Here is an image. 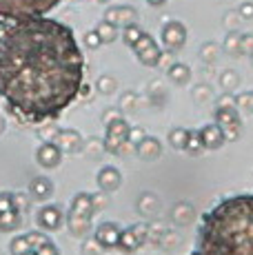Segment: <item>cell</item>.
<instances>
[{
	"mask_svg": "<svg viewBox=\"0 0 253 255\" xmlns=\"http://www.w3.org/2000/svg\"><path fill=\"white\" fill-rule=\"evenodd\" d=\"M85 56L69 24L47 16L0 18V98L22 125L56 122L78 100Z\"/></svg>",
	"mask_w": 253,
	"mask_h": 255,
	"instance_id": "obj_1",
	"label": "cell"
},
{
	"mask_svg": "<svg viewBox=\"0 0 253 255\" xmlns=\"http://www.w3.org/2000/svg\"><path fill=\"white\" fill-rule=\"evenodd\" d=\"M193 255H253V193L225 198L202 215Z\"/></svg>",
	"mask_w": 253,
	"mask_h": 255,
	"instance_id": "obj_2",
	"label": "cell"
},
{
	"mask_svg": "<svg viewBox=\"0 0 253 255\" xmlns=\"http://www.w3.org/2000/svg\"><path fill=\"white\" fill-rule=\"evenodd\" d=\"M58 4L60 0H0V18L2 20H25V18L47 16Z\"/></svg>",
	"mask_w": 253,
	"mask_h": 255,
	"instance_id": "obj_3",
	"label": "cell"
},
{
	"mask_svg": "<svg viewBox=\"0 0 253 255\" xmlns=\"http://www.w3.org/2000/svg\"><path fill=\"white\" fill-rule=\"evenodd\" d=\"M216 125L222 129L227 142L238 140L240 138V133H242L240 114H238L236 107H218L216 109Z\"/></svg>",
	"mask_w": 253,
	"mask_h": 255,
	"instance_id": "obj_4",
	"label": "cell"
},
{
	"mask_svg": "<svg viewBox=\"0 0 253 255\" xmlns=\"http://www.w3.org/2000/svg\"><path fill=\"white\" fill-rule=\"evenodd\" d=\"M133 53H135V58H138L140 62H142L144 67H158V62H160V56H162V51H160V47H158V42H155V38H151L147 31L140 36V40L135 42L133 47Z\"/></svg>",
	"mask_w": 253,
	"mask_h": 255,
	"instance_id": "obj_5",
	"label": "cell"
},
{
	"mask_svg": "<svg viewBox=\"0 0 253 255\" xmlns=\"http://www.w3.org/2000/svg\"><path fill=\"white\" fill-rule=\"evenodd\" d=\"M126 135H129V125H126L125 118H116L107 125V133H105V151L109 153H118V149L126 142Z\"/></svg>",
	"mask_w": 253,
	"mask_h": 255,
	"instance_id": "obj_6",
	"label": "cell"
},
{
	"mask_svg": "<svg viewBox=\"0 0 253 255\" xmlns=\"http://www.w3.org/2000/svg\"><path fill=\"white\" fill-rule=\"evenodd\" d=\"M187 42V27L178 20H171L162 27V47L164 51H180Z\"/></svg>",
	"mask_w": 253,
	"mask_h": 255,
	"instance_id": "obj_7",
	"label": "cell"
},
{
	"mask_svg": "<svg viewBox=\"0 0 253 255\" xmlns=\"http://www.w3.org/2000/svg\"><path fill=\"white\" fill-rule=\"evenodd\" d=\"M105 20L111 22L114 27H129V24L138 22V9L129 7V4H118V7H109L105 11Z\"/></svg>",
	"mask_w": 253,
	"mask_h": 255,
	"instance_id": "obj_8",
	"label": "cell"
},
{
	"mask_svg": "<svg viewBox=\"0 0 253 255\" xmlns=\"http://www.w3.org/2000/svg\"><path fill=\"white\" fill-rule=\"evenodd\" d=\"M62 220H65L62 218V211H60V207H56V204H45V207H40L38 213H36L38 227H40L45 233L58 231L60 224H62Z\"/></svg>",
	"mask_w": 253,
	"mask_h": 255,
	"instance_id": "obj_9",
	"label": "cell"
},
{
	"mask_svg": "<svg viewBox=\"0 0 253 255\" xmlns=\"http://www.w3.org/2000/svg\"><path fill=\"white\" fill-rule=\"evenodd\" d=\"M120 233H123V229H120L116 222H102V224H98V229H96L94 238L105 251H109V249L118 247Z\"/></svg>",
	"mask_w": 253,
	"mask_h": 255,
	"instance_id": "obj_10",
	"label": "cell"
},
{
	"mask_svg": "<svg viewBox=\"0 0 253 255\" xmlns=\"http://www.w3.org/2000/svg\"><path fill=\"white\" fill-rule=\"evenodd\" d=\"M82 135L78 133L76 129H60L58 135L53 138V144L62 151V153H76V151L82 149Z\"/></svg>",
	"mask_w": 253,
	"mask_h": 255,
	"instance_id": "obj_11",
	"label": "cell"
},
{
	"mask_svg": "<svg viewBox=\"0 0 253 255\" xmlns=\"http://www.w3.org/2000/svg\"><path fill=\"white\" fill-rule=\"evenodd\" d=\"M36 160L42 169H56L62 162V151L53 142H42L36 151Z\"/></svg>",
	"mask_w": 253,
	"mask_h": 255,
	"instance_id": "obj_12",
	"label": "cell"
},
{
	"mask_svg": "<svg viewBox=\"0 0 253 255\" xmlns=\"http://www.w3.org/2000/svg\"><path fill=\"white\" fill-rule=\"evenodd\" d=\"M200 131V140H202V149H209V151H216V149H220L222 144L227 142L225 138V133H222V129L216 125V122H211V125H207V127H202V129H198Z\"/></svg>",
	"mask_w": 253,
	"mask_h": 255,
	"instance_id": "obj_13",
	"label": "cell"
},
{
	"mask_svg": "<svg viewBox=\"0 0 253 255\" xmlns=\"http://www.w3.org/2000/svg\"><path fill=\"white\" fill-rule=\"evenodd\" d=\"M65 222H67L69 233L76 235V238H85V235H89V231H91V218L89 215L76 213V211H71V209H69V213L65 215Z\"/></svg>",
	"mask_w": 253,
	"mask_h": 255,
	"instance_id": "obj_14",
	"label": "cell"
},
{
	"mask_svg": "<svg viewBox=\"0 0 253 255\" xmlns=\"http://www.w3.org/2000/svg\"><path fill=\"white\" fill-rule=\"evenodd\" d=\"M96 182H98L100 191L111 193V191H116L120 184H123V173H120L116 166H102L98 171V175H96Z\"/></svg>",
	"mask_w": 253,
	"mask_h": 255,
	"instance_id": "obj_15",
	"label": "cell"
},
{
	"mask_svg": "<svg viewBox=\"0 0 253 255\" xmlns=\"http://www.w3.org/2000/svg\"><path fill=\"white\" fill-rule=\"evenodd\" d=\"M135 153L142 160H158L160 153H162V144H160V140L153 138V135H144V138L135 144Z\"/></svg>",
	"mask_w": 253,
	"mask_h": 255,
	"instance_id": "obj_16",
	"label": "cell"
},
{
	"mask_svg": "<svg viewBox=\"0 0 253 255\" xmlns=\"http://www.w3.org/2000/svg\"><path fill=\"white\" fill-rule=\"evenodd\" d=\"M29 193H31V198L38 200V202H47V200H51V195H53L51 180L45 178V175H40V178H33L31 184H29Z\"/></svg>",
	"mask_w": 253,
	"mask_h": 255,
	"instance_id": "obj_17",
	"label": "cell"
},
{
	"mask_svg": "<svg viewBox=\"0 0 253 255\" xmlns=\"http://www.w3.org/2000/svg\"><path fill=\"white\" fill-rule=\"evenodd\" d=\"M193 218H196V211H193L191 204H187V202L173 204V209H171V220L178 224V227H187V224H191Z\"/></svg>",
	"mask_w": 253,
	"mask_h": 255,
	"instance_id": "obj_18",
	"label": "cell"
},
{
	"mask_svg": "<svg viewBox=\"0 0 253 255\" xmlns=\"http://www.w3.org/2000/svg\"><path fill=\"white\" fill-rule=\"evenodd\" d=\"M20 220H22V215H20V211H18L16 207H11L7 211H0V231L2 233L16 231V229L20 227Z\"/></svg>",
	"mask_w": 253,
	"mask_h": 255,
	"instance_id": "obj_19",
	"label": "cell"
},
{
	"mask_svg": "<svg viewBox=\"0 0 253 255\" xmlns=\"http://www.w3.org/2000/svg\"><path fill=\"white\" fill-rule=\"evenodd\" d=\"M142 240L138 238V235H135V231L133 229H123V233H120V242H118V249L123 253H135L138 251L140 247H142Z\"/></svg>",
	"mask_w": 253,
	"mask_h": 255,
	"instance_id": "obj_20",
	"label": "cell"
},
{
	"mask_svg": "<svg viewBox=\"0 0 253 255\" xmlns=\"http://www.w3.org/2000/svg\"><path fill=\"white\" fill-rule=\"evenodd\" d=\"M138 211L144 215V218H155L160 211V200L147 191V193H142L138 198Z\"/></svg>",
	"mask_w": 253,
	"mask_h": 255,
	"instance_id": "obj_21",
	"label": "cell"
},
{
	"mask_svg": "<svg viewBox=\"0 0 253 255\" xmlns=\"http://www.w3.org/2000/svg\"><path fill=\"white\" fill-rule=\"evenodd\" d=\"M167 76H169V80H171L173 85L182 87V85H187V82L191 80V69H189L187 65H182V62H173V65L167 69Z\"/></svg>",
	"mask_w": 253,
	"mask_h": 255,
	"instance_id": "obj_22",
	"label": "cell"
},
{
	"mask_svg": "<svg viewBox=\"0 0 253 255\" xmlns=\"http://www.w3.org/2000/svg\"><path fill=\"white\" fill-rule=\"evenodd\" d=\"M71 211H76V213H82V215H94V209H91V193H85V191H80V193L74 195V200H71Z\"/></svg>",
	"mask_w": 253,
	"mask_h": 255,
	"instance_id": "obj_23",
	"label": "cell"
},
{
	"mask_svg": "<svg viewBox=\"0 0 253 255\" xmlns=\"http://www.w3.org/2000/svg\"><path fill=\"white\" fill-rule=\"evenodd\" d=\"M96 33L100 36L102 45H109V42H114L116 38H118V27H114L111 22L102 20V22L98 24V27H96Z\"/></svg>",
	"mask_w": 253,
	"mask_h": 255,
	"instance_id": "obj_24",
	"label": "cell"
},
{
	"mask_svg": "<svg viewBox=\"0 0 253 255\" xmlns=\"http://www.w3.org/2000/svg\"><path fill=\"white\" fill-rule=\"evenodd\" d=\"M187 135H189V129H182V127H176V129L169 131V144L178 151H184L187 149Z\"/></svg>",
	"mask_w": 253,
	"mask_h": 255,
	"instance_id": "obj_25",
	"label": "cell"
},
{
	"mask_svg": "<svg viewBox=\"0 0 253 255\" xmlns=\"http://www.w3.org/2000/svg\"><path fill=\"white\" fill-rule=\"evenodd\" d=\"M142 33H144V29L140 27L138 22H133V24H129V27H125L120 36H123V40H125L126 47H133L135 42L140 40V36H142Z\"/></svg>",
	"mask_w": 253,
	"mask_h": 255,
	"instance_id": "obj_26",
	"label": "cell"
},
{
	"mask_svg": "<svg viewBox=\"0 0 253 255\" xmlns=\"http://www.w3.org/2000/svg\"><path fill=\"white\" fill-rule=\"evenodd\" d=\"M29 251H31V244H29L27 235H16L11 240V244H9V253L11 255H25Z\"/></svg>",
	"mask_w": 253,
	"mask_h": 255,
	"instance_id": "obj_27",
	"label": "cell"
},
{
	"mask_svg": "<svg viewBox=\"0 0 253 255\" xmlns=\"http://www.w3.org/2000/svg\"><path fill=\"white\" fill-rule=\"evenodd\" d=\"M240 38H242V33H238V31H229V33H227V38H225V42H222L225 51H227V53H231V56H238V53H240Z\"/></svg>",
	"mask_w": 253,
	"mask_h": 255,
	"instance_id": "obj_28",
	"label": "cell"
},
{
	"mask_svg": "<svg viewBox=\"0 0 253 255\" xmlns=\"http://www.w3.org/2000/svg\"><path fill=\"white\" fill-rule=\"evenodd\" d=\"M96 87H98V91L100 93H105V96H109V93H114L116 89H118V80H116L114 76H100L98 78V82H96Z\"/></svg>",
	"mask_w": 253,
	"mask_h": 255,
	"instance_id": "obj_29",
	"label": "cell"
},
{
	"mask_svg": "<svg viewBox=\"0 0 253 255\" xmlns=\"http://www.w3.org/2000/svg\"><path fill=\"white\" fill-rule=\"evenodd\" d=\"M160 247H164L167 251H176V249L180 247V235L173 233V231H164L162 235H160Z\"/></svg>",
	"mask_w": 253,
	"mask_h": 255,
	"instance_id": "obj_30",
	"label": "cell"
},
{
	"mask_svg": "<svg viewBox=\"0 0 253 255\" xmlns=\"http://www.w3.org/2000/svg\"><path fill=\"white\" fill-rule=\"evenodd\" d=\"M220 85L225 87L227 91H231V89H236V87L240 85V78H238L236 71L227 69V71H222V76H220Z\"/></svg>",
	"mask_w": 253,
	"mask_h": 255,
	"instance_id": "obj_31",
	"label": "cell"
},
{
	"mask_svg": "<svg viewBox=\"0 0 253 255\" xmlns=\"http://www.w3.org/2000/svg\"><path fill=\"white\" fill-rule=\"evenodd\" d=\"M58 131H60V127H58L56 122H45V127L38 129V135H40L45 142H53V138L58 135Z\"/></svg>",
	"mask_w": 253,
	"mask_h": 255,
	"instance_id": "obj_32",
	"label": "cell"
},
{
	"mask_svg": "<svg viewBox=\"0 0 253 255\" xmlns=\"http://www.w3.org/2000/svg\"><path fill=\"white\" fill-rule=\"evenodd\" d=\"M184 151H191V153H198V151H202L200 131H189V135H187V149H184Z\"/></svg>",
	"mask_w": 253,
	"mask_h": 255,
	"instance_id": "obj_33",
	"label": "cell"
},
{
	"mask_svg": "<svg viewBox=\"0 0 253 255\" xmlns=\"http://www.w3.org/2000/svg\"><path fill=\"white\" fill-rule=\"evenodd\" d=\"M82 146H85V151H87V155H89V158H98L100 151H105V144L98 142L96 138H89L87 142H82Z\"/></svg>",
	"mask_w": 253,
	"mask_h": 255,
	"instance_id": "obj_34",
	"label": "cell"
},
{
	"mask_svg": "<svg viewBox=\"0 0 253 255\" xmlns=\"http://www.w3.org/2000/svg\"><path fill=\"white\" fill-rule=\"evenodd\" d=\"M107 204H109V198H107V191H102V193H91V209H94V213L96 211H105L107 209Z\"/></svg>",
	"mask_w": 253,
	"mask_h": 255,
	"instance_id": "obj_35",
	"label": "cell"
},
{
	"mask_svg": "<svg viewBox=\"0 0 253 255\" xmlns=\"http://www.w3.org/2000/svg\"><path fill=\"white\" fill-rule=\"evenodd\" d=\"M27 240H29V244H31V251H36L38 247H42L45 242H49V238H47L45 231H31V233H27Z\"/></svg>",
	"mask_w": 253,
	"mask_h": 255,
	"instance_id": "obj_36",
	"label": "cell"
},
{
	"mask_svg": "<svg viewBox=\"0 0 253 255\" xmlns=\"http://www.w3.org/2000/svg\"><path fill=\"white\" fill-rule=\"evenodd\" d=\"M135 100H138V98H135V93H125L123 96V100H120V111H133L135 109Z\"/></svg>",
	"mask_w": 253,
	"mask_h": 255,
	"instance_id": "obj_37",
	"label": "cell"
},
{
	"mask_svg": "<svg viewBox=\"0 0 253 255\" xmlns=\"http://www.w3.org/2000/svg\"><path fill=\"white\" fill-rule=\"evenodd\" d=\"M240 53H247V56H251V53H253V33H242V38H240Z\"/></svg>",
	"mask_w": 253,
	"mask_h": 255,
	"instance_id": "obj_38",
	"label": "cell"
},
{
	"mask_svg": "<svg viewBox=\"0 0 253 255\" xmlns=\"http://www.w3.org/2000/svg\"><path fill=\"white\" fill-rule=\"evenodd\" d=\"M82 40H85V45L89 47V49H98V47L102 45V40H100L98 33H96V29H94V31H87Z\"/></svg>",
	"mask_w": 253,
	"mask_h": 255,
	"instance_id": "obj_39",
	"label": "cell"
},
{
	"mask_svg": "<svg viewBox=\"0 0 253 255\" xmlns=\"http://www.w3.org/2000/svg\"><path fill=\"white\" fill-rule=\"evenodd\" d=\"M36 255H60V251H58V247L49 240V242H45L42 247L36 249Z\"/></svg>",
	"mask_w": 253,
	"mask_h": 255,
	"instance_id": "obj_40",
	"label": "cell"
},
{
	"mask_svg": "<svg viewBox=\"0 0 253 255\" xmlns=\"http://www.w3.org/2000/svg\"><path fill=\"white\" fill-rule=\"evenodd\" d=\"M144 135H147V133H144L140 127H129V135H126V140H129L131 144H138V142L142 140Z\"/></svg>",
	"mask_w": 253,
	"mask_h": 255,
	"instance_id": "obj_41",
	"label": "cell"
},
{
	"mask_svg": "<svg viewBox=\"0 0 253 255\" xmlns=\"http://www.w3.org/2000/svg\"><path fill=\"white\" fill-rule=\"evenodd\" d=\"M216 49H218V45H213V42H209V45H204L202 47V60H207V62H213L216 60Z\"/></svg>",
	"mask_w": 253,
	"mask_h": 255,
	"instance_id": "obj_42",
	"label": "cell"
},
{
	"mask_svg": "<svg viewBox=\"0 0 253 255\" xmlns=\"http://www.w3.org/2000/svg\"><path fill=\"white\" fill-rule=\"evenodd\" d=\"M11 207H16V204H13V193L2 191V193H0V211H7Z\"/></svg>",
	"mask_w": 253,
	"mask_h": 255,
	"instance_id": "obj_43",
	"label": "cell"
},
{
	"mask_svg": "<svg viewBox=\"0 0 253 255\" xmlns=\"http://www.w3.org/2000/svg\"><path fill=\"white\" fill-rule=\"evenodd\" d=\"M238 16L251 20V18H253V2H242L240 9H238Z\"/></svg>",
	"mask_w": 253,
	"mask_h": 255,
	"instance_id": "obj_44",
	"label": "cell"
},
{
	"mask_svg": "<svg viewBox=\"0 0 253 255\" xmlns=\"http://www.w3.org/2000/svg\"><path fill=\"white\" fill-rule=\"evenodd\" d=\"M100 249H102V247H100L98 242H96V238H94L91 242H87L85 247H82V251H85V255H98Z\"/></svg>",
	"mask_w": 253,
	"mask_h": 255,
	"instance_id": "obj_45",
	"label": "cell"
},
{
	"mask_svg": "<svg viewBox=\"0 0 253 255\" xmlns=\"http://www.w3.org/2000/svg\"><path fill=\"white\" fill-rule=\"evenodd\" d=\"M116 118H123V111H120V109H107L105 114H102V122H105V125H109V122L116 120Z\"/></svg>",
	"mask_w": 253,
	"mask_h": 255,
	"instance_id": "obj_46",
	"label": "cell"
},
{
	"mask_svg": "<svg viewBox=\"0 0 253 255\" xmlns=\"http://www.w3.org/2000/svg\"><path fill=\"white\" fill-rule=\"evenodd\" d=\"M13 204H16L18 211H25V207H29V200H25L22 193H13Z\"/></svg>",
	"mask_w": 253,
	"mask_h": 255,
	"instance_id": "obj_47",
	"label": "cell"
},
{
	"mask_svg": "<svg viewBox=\"0 0 253 255\" xmlns=\"http://www.w3.org/2000/svg\"><path fill=\"white\" fill-rule=\"evenodd\" d=\"M218 107H236V98L231 93H225V96L218 100Z\"/></svg>",
	"mask_w": 253,
	"mask_h": 255,
	"instance_id": "obj_48",
	"label": "cell"
},
{
	"mask_svg": "<svg viewBox=\"0 0 253 255\" xmlns=\"http://www.w3.org/2000/svg\"><path fill=\"white\" fill-rule=\"evenodd\" d=\"M91 91H94V89H91V87H89V85H85V82H82L80 91H78V98H80V100H87V98H89V96H91Z\"/></svg>",
	"mask_w": 253,
	"mask_h": 255,
	"instance_id": "obj_49",
	"label": "cell"
},
{
	"mask_svg": "<svg viewBox=\"0 0 253 255\" xmlns=\"http://www.w3.org/2000/svg\"><path fill=\"white\" fill-rule=\"evenodd\" d=\"M149 4H151V7H160V4H164L167 2V0H147Z\"/></svg>",
	"mask_w": 253,
	"mask_h": 255,
	"instance_id": "obj_50",
	"label": "cell"
},
{
	"mask_svg": "<svg viewBox=\"0 0 253 255\" xmlns=\"http://www.w3.org/2000/svg\"><path fill=\"white\" fill-rule=\"evenodd\" d=\"M4 131V122H2V118H0V133Z\"/></svg>",
	"mask_w": 253,
	"mask_h": 255,
	"instance_id": "obj_51",
	"label": "cell"
},
{
	"mask_svg": "<svg viewBox=\"0 0 253 255\" xmlns=\"http://www.w3.org/2000/svg\"><path fill=\"white\" fill-rule=\"evenodd\" d=\"M25 255H36V251H29V253H25Z\"/></svg>",
	"mask_w": 253,
	"mask_h": 255,
	"instance_id": "obj_52",
	"label": "cell"
},
{
	"mask_svg": "<svg viewBox=\"0 0 253 255\" xmlns=\"http://www.w3.org/2000/svg\"><path fill=\"white\" fill-rule=\"evenodd\" d=\"M98 2H109V0H98Z\"/></svg>",
	"mask_w": 253,
	"mask_h": 255,
	"instance_id": "obj_53",
	"label": "cell"
},
{
	"mask_svg": "<svg viewBox=\"0 0 253 255\" xmlns=\"http://www.w3.org/2000/svg\"><path fill=\"white\" fill-rule=\"evenodd\" d=\"M251 60H253V53H251Z\"/></svg>",
	"mask_w": 253,
	"mask_h": 255,
	"instance_id": "obj_54",
	"label": "cell"
}]
</instances>
